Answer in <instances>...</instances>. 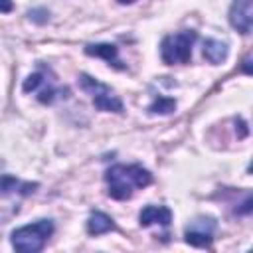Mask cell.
Here are the masks:
<instances>
[{
	"mask_svg": "<svg viewBox=\"0 0 253 253\" xmlns=\"http://www.w3.org/2000/svg\"><path fill=\"white\" fill-rule=\"evenodd\" d=\"M243 71H245V73H251V67H249V57H245V61H243Z\"/></svg>",
	"mask_w": 253,
	"mask_h": 253,
	"instance_id": "ffe728a7",
	"label": "cell"
},
{
	"mask_svg": "<svg viewBox=\"0 0 253 253\" xmlns=\"http://www.w3.org/2000/svg\"><path fill=\"white\" fill-rule=\"evenodd\" d=\"M172 221V211L164 206H146L140 213H138V223L140 227H148L152 223L158 225H168Z\"/></svg>",
	"mask_w": 253,
	"mask_h": 253,
	"instance_id": "5b68a950",
	"label": "cell"
},
{
	"mask_svg": "<svg viewBox=\"0 0 253 253\" xmlns=\"http://www.w3.org/2000/svg\"><path fill=\"white\" fill-rule=\"evenodd\" d=\"M53 233L51 219H38L34 223L22 225L12 231V245L20 253H38L43 249L45 241Z\"/></svg>",
	"mask_w": 253,
	"mask_h": 253,
	"instance_id": "7a4b0ae2",
	"label": "cell"
},
{
	"mask_svg": "<svg viewBox=\"0 0 253 253\" xmlns=\"http://www.w3.org/2000/svg\"><path fill=\"white\" fill-rule=\"evenodd\" d=\"M53 97H55V89H53V87L42 89V91H40V95H38L40 103H51V101H53Z\"/></svg>",
	"mask_w": 253,
	"mask_h": 253,
	"instance_id": "2e32d148",
	"label": "cell"
},
{
	"mask_svg": "<svg viewBox=\"0 0 253 253\" xmlns=\"http://www.w3.org/2000/svg\"><path fill=\"white\" fill-rule=\"evenodd\" d=\"M229 24L239 34H249L253 24V0H233L229 8Z\"/></svg>",
	"mask_w": 253,
	"mask_h": 253,
	"instance_id": "277c9868",
	"label": "cell"
},
{
	"mask_svg": "<svg viewBox=\"0 0 253 253\" xmlns=\"http://www.w3.org/2000/svg\"><path fill=\"white\" fill-rule=\"evenodd\" d=\"M117 2H119V4H132L134 0H117Z\"/></svg>",
	"mask_w": 253,
	"mask_h": 253,
	"instance_id": "44dd1931",
	"label": "cell"
},
{
	"mask_svg": "<svg viewBox=\"0 0 253 253\" xmlns=\"http://www.w3.org/2000/svg\"><path fill=\"white\" fill-rule=\"evenodd\" d=\"M45 79H43V75L42 73H32V75H28L26 79H24V85H22V89L26 91V93H30V91H36L42 83H43Z\"/></svg>",
	"mask_w": 253,
	"mask_h": 253,
	"instance_id": "4fadbf2b",
	"label": "cell"
},
{
	"mask_svg": "<svg viewBox=\"0 0 253 253\" xmlns=\"http://www.w3.org/2000/svg\"><path fill=\"white\" fill-rule=\"evenodd\" d=\"M148 111L152 115H170L176 111V101L172 97H158L154 99V103L148 107Z\"/></svg>",
	"mask_w": 253,
	"mask_h": 253,
	"instance_id": "8fae6325",
	"label": "cell"
},
{
	"mask_svg": "<svg viewBox=\"0 0 253 253\" xmlns=\"http://www.w3.org/2000/svg\"><path fill=\"white\" fill-rule=\"evenodd\" d=\"M14 10V2L12 0H0V12L2 14H8Z\"/></svg>",
	"mask_w": 253,
	"mask_h": 253,
	"instance_id": "e0dca14e",
	"label": "cell"
},
{
	"mask_svg": "<svg viewBox=\"0 0 253 253\" xmlns=\"http://www.w3.org/2000/svg\"><path fill=\"white\" fill-rule=\"evenodd\" d=\"M111 229H115V221L107 213L93 211L89 215V219H87V231H89V235H103V233H107Z\"/></svg>",
	"mask_w": 253,
	"mask_h": 253,
	"instance_id": "52a82bcc",
	"label": "cell"
},
{
	"mask_svg": "<svg viewBox=\"0 0 253 253\" xmlns=\"http://www.w3.org/2000/svg\"><path fill=\"white\" fill-rule=\"evenodd\" d=\"M93 105L99 111H113V113H121L123 111V103L121 99H117L115 95H111V91H101L93 95Z\"/></svg>",
	"mask_w": 253,
	"mask_h": 253,
	"instance_id": "9c48e42d",
	"label": "cell"
},
{
	"mask_svg": "<svg viewBox=\"0 0 253 253\" xmlns=\"http://www.w3.org/2000/svg\"><path fill=\"white\" fill-rule=\"evenodd\" d=\"M79 85H81V89H85V91H89V93H93V95L109 89V87L101 85L97 79H93V77H89V75H85V73L79 75Z\"/></svg>",
	"mask_w": 253,
	"mask_h": 253,
	"instance_id": "7c38bea8",
	"label": "cell"
},
{
	"mask_svg": "<svg viewBox=\"0 0 253 253\" xmlns=\"http://www.w3.org/2000/svg\"><path fill=\"white\" fill-rule=\"evenodd\" d=\"M47 10H43V8H34V10H30L28 12V18L32 20V22H36V24H43V22H47Z\"/></svg>",
	"mask_w": 253,
	"mask_h": 253,
	"instance_id": "9a60e30c",
	"label": "cell"
},
{
	"mask_svg": "<svg viewBox=\"0 0 253 253\" xmlns=\"http://www.w3.org/2000/svg\"><path fill=\"white\" fill-rule=\"evenodd\" d=\"M184 239H186V243H190L194 247H210V243H211L213 237L208 231H200V229L188 227L186 233H184Z\"/></svg>",
	"mask_w": 253,
	"mask_h": 253,
	"instance_id": "30bf717a",
	"label": "cell"
},
{
	"mask_svg": "<svg viewBox=\"0 0 253 253\" xmlns=\"http://www.w3.org/2000/svg\"><path fill=\"white\" fill-rule=\"evenodd\" d=\"M227 53H229V47L225 42H219V40H206L204 42V57L210 63L219 65L221 61L227 59Z\"/></svg>",
	"mask_w": 253,
	"mask_h": 253,
	"instance_id": "8992f818",
	"label": "cell"
},
{
	"mask_svg": "<svg viewBox=\"0 0 253 253\" xmlns=\"http://www.w3.org/2000/svg\"><path fill=\"white\" fill-rule=\"evenodd\" d=\"M237 123H239V130H241V132H239V136H241V138H243V136H247V125H245L243 121H237Z\"/></svg>",
	"mask_w": 253,
	"mask_h": 253,
	"instance_id": "d6986e66",
	"label": "cell"
},
{
	"mask_svg": "<svg viewBox=\"0 0 253 253\" xmlns=\"http://www.w3.org/2000/svg\"><path fill=\"white\" fill-rule=\"evenodd\" d=\"M105 180L109 184L107 194L113 200H128L134 188H146L152 182V174L138 164H115L107 170Z\"/></svg>",
	"mask_w": 253,
	"mask_h": 253,
	"instance_id": "6da1fadb",
	"label": "cell"
},
{
	"mask_svg": "<svg viewBox=\"0 0 253 253\" xmlns=\"http://www.w3.org/2000/svg\"><path fill=\"white\" fill-rule=\"evenodd\" d=\"M85 53L95 55V57H103L105 61L121 67L119 65V49L113 43H89V45H85Z\"/></svg>",
	"mask_w": 253,
	"mask_h": 253,
	"instance_id": "ba28073f",
	"label": "cell"
},
{
	"mask_svg": "<svg viewBox=\"0 0 253 253\" xmlns=\"http://www.w3.org/2000/svg\"><path fill=\"white\" fill-rule=\"evenodd\" d=\"M196 38L198 36L192 30H184V32H178L174 36H166L162 40V45H160L162 61L168 65L188 63L192 57V45H194Z\"/></svg>",
	"mask_w": 253,
	"mask_h": 253,
	"instance_id": "3957f363",
	"label": "cell"
},
{
	"mask_svg": "<svg viewBox=\"0 0 253 253\" xmlns=\"http://www.w3.org/2000/svg\"><path fill=\"white\" fill-rule=\"evenodd\" d=\"M16 188H20V182L14 176H2L0 178V192H12Z\"/></svg>",
	"mask_w": 253,
	"mask_h": 253,
	"instance_id": "5bb4252c",
	"label": "cell"
},
{
	"mask_svg": "<svg viewBox=\"0 0 253 253\" xmlns=\"http://www.w3.org/2000/svg\"><path fill=\"white\" fill-rule=\"evenodd\" d=\"M251 204H253V200L247 196V198H245V202H243V208H239V210H237V213H249V211H251Z\"/></svg>",
	"mask_w": 253,
	"mask_h": 253,
	"instance_id": "ac0fdd59",
	"label": "cell"
}]
</instances>
